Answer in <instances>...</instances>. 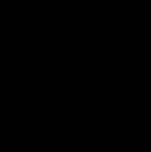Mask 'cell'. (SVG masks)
<instances>
[{
    "label": "cell",
    "mask_w": 151,
    "mask_h": 152,
    "mask_svg": "<svg viewBox=\"0 0 151 152\" xmlns=\"http://www.w3.org/2000/svg\"><path fill=\"white\" fill-rule=\"evenodd\" d=\"M125 112H126L127 114H131V113L133 112V108H132V107H126V108H125Z\"/></svg>",
    "instance_id": "cell-1"
},
{
    "label": "cell",
    "mask_w": 151,
    "mask_h": 152,
    "mask_svg": "<svg viewBox=\"0 0 151 152\" xmlns=\"http://www.w3.org/2000/svg\"><path fill=\"white\" fill-rule=\"evenodd\" d=\"M145 6L146 7H151V0H146L145 1Z\"/></svg>",
    "instance_id": "cell-2"
},
{
    "label": "cell",
    "mask_w": 151,
    "mask_h": 152,
    "mask_svg": "<svg viewBox=\"0 0 151 152\" xmlns=\"http://www.w3.org/2000/svg\"><path fill=\"white\" fill-rule=\"evenodd\" d=\"M147 85H148V86H151V77L147 79Z\"/></svg>",
    "instance_id": "cell-3"
},
{
    "label": "cell",
    "mask_w": 151,
    "mask_h": 152,
    "mask_svg": "<svg viewBox=\"0 0 151 152\" xmlns=\"http://www.w3.org/2000/svg\"><path fill=\"white\" fill-rule=\"evenodd\" d=\"M139 101H140V102H141V103H143V102H144L142 99H139Z\"/></svg>",
    "instance_id": "cell-4"
},
{
    "label": "cell",
    "mask_w": 151,
    "mask_h": 152,
    "mask_svg": "<svg viewBox=\"0 0 151 152\" xmlns=\"http://www.w3.org/2000/svg\"><path fill=\"white\" fill-rule=\"evenodd\" d=\"M136 57H140V53H136Z\"/></svg>",
    "instance_id": "cell-5"
},
{
    "label": "cell",
    "mask_w": 151,
    "mask_h": 152,
    "mask_svg": "<svg viewBox=\"0 0 151 152\" xmlns=\"http://www.w3.org/2000/svg\"><path fill=\"white\" fill-rule=\"evenodd\" d=\"M143 107H147V103L143 102Z\"/></svg>",
    "instance_id": "cell-6"
},
{
    "label": "cell",
    "mask_w": 151,
    "mask_h": 152,
    "mask_svg": "<svg viewBox=\"0 0 151 152\" xmlns=\"http://www.w3.org/2000/svg\"><path fill=\"white\" fill-rule=\"evenodd\" d=\"M133 53H136V50H133Z\"/></svg>",
    "instance_id": "cell-7"
},
{
    "label": "cell",
    "mask_w": 151,
    "mask_h": 152,
    "mask_svg": "<svg viewBox=\"0 0 151 152\" xmlns=\"http://www.w3.org/2000/svg\"><path fill=\"white\" fill-rule=\"evenodd\" d=\"M148 139H151V135H149V136H148Z\"/></svg>",
    "instance_id": "cell-8"
}]
</instances>
